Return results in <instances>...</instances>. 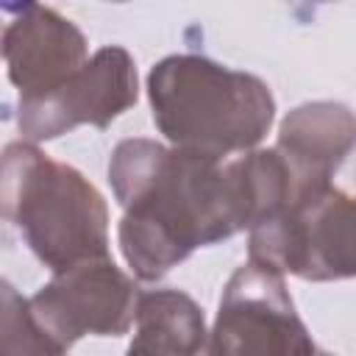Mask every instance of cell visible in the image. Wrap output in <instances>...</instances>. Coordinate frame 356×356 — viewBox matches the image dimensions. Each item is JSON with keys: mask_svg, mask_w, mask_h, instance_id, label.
<instances>
[{"mask_svg": "<svg viewBox=\"0 0 356 356\" xmlns=\"http://www.w3.org/2000/svg\"><path fill=\"white\" fill-rule=\"evenodd\" d=\"M139 292L134 281L111 261L92 259L70 270L53 273L31 300L36 323L70 350L83 337L128 334L136 317Z\"/></svg>", "mask_w": 356, "mask_h": 356, "instance_id": "7", "label": "cell"}, {"mask_svg": "<svg viewBox=\"0 0 356 356\" xmlns=\"http://www.w3.org/2000/svg\"><path fill=\"white\" fill-rule=\"evenodd\" d=\"M147 100L170 147L214 161L253 150L275 120V97L261 78L189 53L150 70Z\"/></svg>", "mask_w": 356, "mask_h": 356, "instance_id": "2", "label": "cell"}, {"mask_svg": "<svg viewBox=\"0 0 356 356\" xmlns=\"http://www.w3.org/2000/svg\"><path fill=\"white\" fill-rule=\"evenodd\" d=\"M206 350L209 356H314V342L284 275L245 261L222 289Z\"/></svg>", "mask_w": 356, "mask_h": 356, "instance_id": "5", "label": "cell"}, {"mask_svg": "<svg viewBox=\"0 0 356 356\" xmlns=\"http://www.w3.org/2000/svg\"><path fill=\"white\" fill-rule=\"evenodd\" d=\"M248 261L278 275L342 281L353 275V203L328 186L248 228Z\"/></svg>", "mask_w": 356, "mask_h": 356, "instance_id": "4", "label": "cell"}, {"mask_svg": "<svg viewBox=\"0 0 356 356\" xmlns=\"http://www.w3.org/2000/svg\"><path fill=\"white\" fill-rule=\"evenodd\" d=\"M0 356H67L6 278H0Z\"/></svg>", "mask_w": 356, "mask_h": 356, "instance_id": "11", "label": "cell"}, {"mask_svg": "<svg viewBox=\"0 0 356 356\" xmlns=\"http://www.w3.org/2000/svg\"><path fill=\"white\" fill-rule=\"evenodd\" d=\"M139 97V78L134 56L108 44L72 72L58 89L39 100H19L17 125L22 142H47L70 134L78 125L108 128Z\"/></svg>", "mask_w": 356, "mask_h": 356, "instance_id": "6", "label": "cell"}, {"mask_svg": "<svg viewBox=\"0 0 356 356\" xmlns=\"http://www.w3.org/2000/svg\"><path fill=\"white\" fill-rule=\"evenodd\" d=\"M120 250L139 281H159L197 248L222 242L261 217L250 150L234 161L192 156L153 139H122L108 161Z\"/></svg>", "mask_w": 356, "mask_h": 356, "instance_id": "1", "label": "cell"}, {"mask_svg": "<svg viewBox=\"0 0 356 356\" xmlns=\"http://www.w3.org/2000/svg\"><path fill=\"white\" fill-rule=\"evenodd\" d=\"M89 44L75 22L50 6H17L0 33V56L19 100H39L86 64Z\"/></svg>", "mask_w": 356, "mask_h": 356, "instance_id": "8", "label": "cell"}, {"mask_svg": "<svg viewBox=\"0 0 356 356\" xmlns=\"http://www.w3.org/2000/svg\"><path fill=\"white\" fill-rule=\"evenodd\" d=\"M128 356H209L203 309L181 289H153L136 300Z\"/></svg>", "mask_w": 356, "mask_h": 356, "instance_id": "10", "label": "cell"}, {"mask_svg": "<svg viewBox=\"0 0 356 356\" xmlns=\"http://www.w3.org/2000/svg\"><path fill=\"white\" fill-rule=\"evenodd\" d=\"M353 111L342 103L317 100L286 114L275 150L292 172L298 200L334 186V172L353 150Z\"/></svg>", "mask_w": 356, "mask_h": 356, "instance_id": "9", "label": "cell"}, {"mask_svg": "<svg viewBox=\"0 0 356 356\" xmlns=\"http://www.w3.org/2000/svg\"><path fill=\"white\" fill-rule=\"evenodd\" d=\"M314 356H328V353H314Z\"/></svg>", "mask_w": 356, "mask_h": 356, "instance_id": "12", "label": "cell"}, {"mask_svg": "<svg viewBox=\"0 0 356 356\" xmlns=\"http://www.w3.org/2000/svg\"><path fill=\"white\" fill-rule=\"evenodd\" d=\"M0 217L22 231L33 256L53 273L108 259V209L75 167L31 142L0 150Z\"/></svg>", "mask_w": 356, "mask_h": 356, "instance_id": "3", "label": "cell"}]
</instances>
